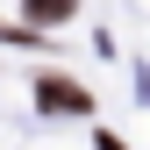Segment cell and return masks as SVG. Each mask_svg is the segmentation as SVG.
Here are the masks:
<instances>
[{"instance_id": "cell-1", "label": "cell", "mask_w": 150, "mask_h": 150, "mask_svg": "<svg viewBox=\"0 0 150 150\" xmlns=\"http://www.w3.org/2000/svg\"><path fill=\"white\" fill-rule=\"evenodd\" d=\"M36 100L57 107V115H86V107H93L86 93H79V86H64V79H43V86H36Z\"/></svg>"}, {"instance_id": "cell-2", "label": "cell", "mask_w": 150, "mask_h": 150, "mask_svg": "<svg viewBox=\"0 0 150 150\" xmlns=\"http://www.w3.org/2000/svg\"><path fill=\"white\" fill-rule=\"evenodd\" d=\"M71 7H79V0H29V14H36V22H64Z\"/></svg>"}]
</instances>
